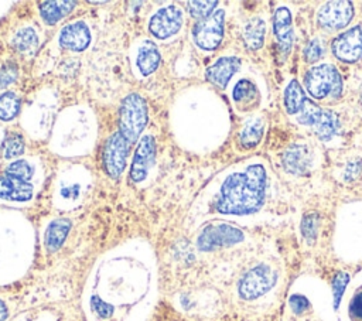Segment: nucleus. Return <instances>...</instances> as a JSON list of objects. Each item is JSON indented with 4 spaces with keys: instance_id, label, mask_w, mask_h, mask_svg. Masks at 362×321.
<instances>
[{
    "instance_id": "f257e3e1",
    "label": "nucleus",
    "mask_w": 362,
    "mask_h": 321,
    "mask_svg": "<svg viewBox=\"0 0 362 321\" xmlns=\"http://www.w3.org/2000/svg\"><path fill=\"white\" fill-rule=\"evenodd\" d=\"M147 122L148 109L144 98L137 92L126 95L119 105L117 129L102 148V165L110 178L117 180L123 174L130 148L141 137Z\"/></svg>"
},
{
    "instance_id": "f03ea898",
    "label": "nucleus",
    "mask_w": 362,
    "mask_h": 321,
    "mask_svg": "<svg viewBox=\"0 0 362 321\" xmlns=\"http://www.w3.org/2000/svg\"><path fill=\"white\" fill-rule=\"evenodd\" d=\"M266 171L262 164H250L229 174L216 192L212 208L223 215H249L259 211L266 195Z\"/></svg>"
},
{
    "instance_id": "7ed1b4c3",
    "label": "nucleus",
    "mask_w": 362,
    "mask_h": 321,
    "mask_svg": "<svg viewBox=\"0 0 362 321\" xmlns=\"http://www.w3.org/2000/svg\"><path fill=\"white\" fill-rule=\"evenodd\" d=\"M308 93L315 99L327 96L338 98L342 91V79L338 69L331 64H320L311 66L304 76Z\"/></svg>"
},
{
    "instance_id": "20e7f679",
    "label": "nucleus",
    "mask_w": 362,
    "mask_h": 321,
    "mask_svg": "<svg viewBox=\"0 0 362 321\" xmlns=\"http://www.w3.org/2000/svg\"><path fill=\"white\" fill-rule=\"evenodd\" d=\"M296 116L298 123L311 126L321 140H329L339 129V116L335 112L324 110L308 99Z\"/></svg>"
},
{
    "instance_id": "39448f33",
    "label": "nucleus",
    "mask_w": 362,
    "mask_h": 321,
    "mask_svg": "<svg viewBox=\"0 0 362 321\" xmlns=\"http://www.w3.org/2000/svg\"><path fill=\"white\" fill-rule=\"evenodd\" d=\"M245 239V235L236 226L215 222L204 226L197 236V247L202 252H212L219 247L232 246Z\"/></svg>"
},
{
    "instance_id": "423d86ee",
    "label": "nucleus",
    "mask_w": 362,
    "mask_h": 321,
    "mask_svg": "<svg viewBox=\"0 0 362 321\" xmlns=\"http://www.w3.org/2000/svg\"><path fill=\"white\" fill-rule=\"evenodd\" d=\"M277 280L276 272L267 264H257L247 270L238 283V293L243 300H256L266 294Z\"/></svg>"
},
{
    "instance_id": "0eeeda50",
    "label": "nucleus",
    "mask_w": 362,
    "mask_h": 321,
    "mask_svg": "<svg viewBox=\"0 0 362 321\" xmlns=\"http://www.w3.org/2000/svg\"><path fill=\"white\" fill-rule=\"evenodd\" d=\"M184 13L178 4L170 3L158 7L148 20V31L157 40L174 37L182 27Z\"/></svg>"
},
{
    "instance_id": "6e6552de",
    "label": "nucleus",
    "mask_w": 362,
    "mask_h": 321,
    "mask_svg": "<svg viewBox=\"0 0 362 321\" xmlns=\"http://www.w3.org/2000/svg\"><path fill=\"white\" fill-rule=\"evenodd\" d=\"M225 11L215 10L208 18L198 21L192 27V40L202 51H214L219 47L223 38Z\"/></svg>"
},
{
    "instance_id": "1a4fd4ad",
    "label": "nucleus",
    "mask_w": 362,
    "mask_h": 321,
    "mask_svg": "<svg viewBox=\"0 0 362 321\" xmlns=\"http://www.w3.org/2000/svg\"><path fill=\"white\" fill-rule=\"evenodd\" d=\"M156 157V141L154 136L150 133H146L139 140V144L134 150V154L132 157L130 170H129V178L139 184L146 180V177L150 173V168L153 167Z\"/></svg>"
},
{
    "instance_id": "9d476101",
    "label": "nucleus",
    "mask_w": 362,
    "mask_h": 321,
    "mask_svg": "<svg viewBox=\"0 0 362 321\" xmlns=\"http://www.w3.org/2000/svg\"><path fill=\"white\" fill-rule=\"evenodd\" d=\"M354 17V4L346 0L325 3L317 13L318 24L329 31L341 30L349 24Z\"/></svg>"
},
{
    "instance_id": "9b49d317",
    "label": "nucleus",
    "mask_w": 362,
    "mask_h": 321,
    "mask_svg": "<svg viewBox=\"0 0 362 321\" xmlns=\"http://www.w3.org/2000/svg\"><path fill=\"white\" fill-rule=\"evenodd\" d=\"M57 41L62 49L82 52L90 45L92 34L88 24L83 20H76L64 25L59 30Z\"/></svg>"
},
{
    "instance_id": "f8f14e48",
    "label": "nucleus",
    "mask_w": 362,
    "mask_h": 321,
    "mask_svg": "<svg viewBox=\"0 0 362 321\" xmlns=\"http://www.w3.org/2000/svg\"><path fill=\"white\" fill-rule=\"evenodd\" d=\"M133 69L140 76H148L157 71L161 62V54L154 41L144 38L140 40L132 52Z\"/></svg>"
},
{
    "instance_id": "ddd939ff",
    "label": "nucleus",
    "mask_w": 362,
    "mask_h": 321,
    "mask_svg": "<svg viewBox=\"0 0 362 321\" xmlns=\"http://www.w3.org/2000/svg\"><path fill=\"white\" fill-rule=\"evenodd\" d=\"M334 55L344 62H355L362 58V27L356 25L341 33L331 45Z\"/></svg>"
},
{
    "instance_id": "4468645a",
    "label": "nucleus",
    "mask_w": 362,
    "mask_h": 321,
    "mask_svg": "<svg viewBox=\"0 0 362 321\" xmlns=\"http://www.w3.org/2000/svg\"><path fill=\"white\" fill-rule=\"evenodd\" d=\"M34 184L14 174H0V199L7 202H28L34 198Z\"/></svg>"
},
{
    "instance_id": "2eb2a0df",
    "label": "nucleus",
    "mask_w": 362,
    "mask_h": 321,
    "mask_svg": "<svg viewBox=\"0 0 362 321\" xmlns=\"http://www.w3.org/2000/svg\"><path fill=\"white\" fill-rule=\"evenodd\" d=\"M273 31L277 38L279 52L286 58L293 47V23H291V13L287 7H279L273 16Z\"/></svg>"
},
{
    "instance_id": "dca6fc26",
    "label": "nucleus",
    "mask_w": 362,
    "mask_h": 321,
    "mask_svg": "<svg viewBox=\"0 0 362 321\" xmlns=\"http://www.w3.org/2000/svg\"><path fill=\"white\" fill-rule=\"evenodd\" d=\"M240 61L238 57L226 55L218 58L212 65H209L205 71V78L218 88H225L235 72L239 69Z\"/></svg>"
},
{
    "instance_id": "f3484780",
    "label": "nucleus",
    "mask_w": 362,
    "mask_h": 321,
    "mask_svg": "<svg viewBox=\"0 0 362 321\" xmlns=\"http://www.w3.org/2000/svg\"><path fill=\"white\" fill-rule=\"evenodd\" d=\"M71 221L65 218H58L51 221L45 230H44V246L47 252L54 253L57 252L65 242L69 230H71Z\"/></svg>"
},
{
    "instance_id": "a211bd4d",
    "label": "nucleus",
    "mask_w": 362,
    "mask_h": 321,
    "mask_svg": "<svg viewBox=\"0 0 362 321\" xmlns=\"http://www.w3.org/2000/svg\"><path fill=\"white\" fill-rule=\"evenodd\" d=\"M75 6V1H41L38 3V13L45 24L54 25L69 16Z\"/></svg>"
},
{
    "instance_id": "6ab92c4d",
    "label": "nucleus",
    "mask_w": 362,
    "mask_h": 321,
    "mask_svg": "<svg viewBox=\"0 0 362 321\" xmlns=\"http://www.w3.org/2000/svg\"><path fill=\"white\" fill-rule=\"evenodd\" d=\"M283 165L291 174H304L310 165V154L305 146L293 144L283 154Z\"/></svg>"
},
{
    "instance_id": "aec40b11",
    "label": "nucleus",
    "mask_w": 362,
    "mask_h": 321,
    "mask_svg": "<svg viewBox=\"0 0 362 321\" xmlns=\"http://www.w3.org/2000/svg\"><path fill=\"white\" fill-rule=\"evenodd\" d=\"M10 42L17 52L28 57L35 54L40 44V38L33 27H21L13 34Z\"/></svg>"
},
{
    "instance_id": "412c9836",
    "label": "nucleus",
    "mask_w": 362,
    "mask_h": 321,
    "mask_svg": "<svg viewBox=\"0 0 362 321\" xmlns=\"http://www.w3.org/2000/svg\"><path fill=\"white\" fill-rule=\"evenodd\" d=\"M266 25L260 17H252L243 27V41L247 49L256 51L263 45Z\"/></svg>"
},
{
    "instance_id": "4be33fe9",
    "label": "nucleus",
    "mask_w": 362,
    "mask_h": 321,
    "mask_svg": "<svg viewBox=\"0 0 362 321\" xmlns=\"http://www.w3.org/2000/svg\"><path fill=\"white\" fill-rule=\"evenodd\" d=\"M305 100H307V98H305V93H304L303 88L300 86V83L296 79L290 81V83L284 89V107H286L287 113L297 115L301 110V107L304 106Z\"/></svg>"
},
{
    "instance_id": "5701e85b",
    "label": "nucleus",
    "mask_w": 362,
    "mask_h": 321,
    "mask_svg": "<svg viewBox=\"0 0 362 321\" xmlns=\"http://www.w3.org/2000/svg\"><path fill=\"white\" fill-rule=\"evenodd\" d=\"M263 134V120L260 117L250 119L249 122L245 123L239 133V141L245 148H252L255 147Z\"/></svg>"
},
{
    "instance_id": "b1692460",
    "label": "nucleus",
    "mask_w": 362,
    "mask_h": 321,
    "mask_svg": "<svg viewBox=\"0 0 362 321\" xmlns=\"http://www.w3.org/2000/svg\"><path fill=\"white\" fill-rule=\"evenodd\" d=\"M232 98L236 105L247 107L257 100V89L249 79H240L232 91Z\"/></svg>"
},
{
    "instance_id": "393cba45",
    "label": "nucleus",
    "mask_w": 362,
    "mask_h": 321,
    "mask_svg": "<svg viewBox=\"0 0 362 321\" xmlns=\"http://www.w3.org/2000/svg\"><path fill=\"white\" fill-rule=\"evenodd\" d=\"M21 107L20 96L13 91H6L0 95V120L10 122L13 120Z\"/></svg>"
},
{
    "instance_id": "a878e982",
    "label": "nucleus",
    "mask_w": 362,
    "mask_h": 321,
    "mask_svg": "<svg viewBox=\"0 0 362 321\" xmlns=\"http://www.w3.org/2000/svg\"><path fill=\"white\" fill-rule=\"evenodd\" d=\"M82 195V182L78 180L64 178L57 188V198L64 204H74Z\"/></svg>"
},
{
    "instance_id": "bb28decb",
    "label": "nucleus",
    "mask_w": 362,
    "mask_h": 321,
    "mask_svg": "<svg viewBox=\"0 0 362 321\" xmlns=\"http://www.w3.org/2000/svg\"><path fill=\"white\" fill-rule=\"evenodd\" d=\"M25 150V143L21 134L8 133L1 143V154L6 160H17V157L23 156Z\"/></svg>"
},
{
    "instance_id": "cd10ccee",
    "label": "nucleus",
    "mask_w": 362,
    "mask_h": 321,
    "mask_svg": "<svg viewBox=\"0 0 362 321\" xmlns=\"http://www.w3.org/2000/svg\"><path fill=\"white\" fill-rule=\"evenodd\" d=\"M7 173L10 174H14L23 180H27L30 182H33V178H34V174H35V165L30 161V160H25V158H18V160H14L11 161L6 170Z\"/></svg>"
},
{
    "instance_id": "c85d7f7f",
    "label": "nucleus",
    "mask_w": 362,
    "mask_h": 321,
    "mask_svg": "<svg viewBox=\"0 0 362 321\" xmlns=\"http://www.w3.org/2000/svg\"><path fill=\"white\" fill-rule=\"evenodd\" d=\"M187 6L191 17L201 21L215 13V7L218 6V1H188Z\"/></svg>"
},
{
    "instance_id": "c756f323",
    "label": "nucleus",
    "mask_w": 362,
    "mask_h": 321,
    "mask_svg": "<svg viewBox=\"0 0 362 321\" xmlns=\"http://www.w3.org/2000/svg\"><path fill=\"white\" fill-rule=\"evenodd\" d=\"M317 232H318V215L314 212L304 215L301 221V233L304 239L308 243H313L317 238Z\"/></svg>"
},
{
    "instance_id": "7c9ffc66",
    "label": "nucleus",
    "mask_w": 362,
    "mask_h": 321,
    "mask_svg": "<svg viewBox=\"0 0 362 321\" xmlns=\"http://www.w3.org/2000/svg\"><path fill=\"white\" fill-rule=\"evenodd\" d=\"M324 55V44L320 38H313L303 49V57L305 62L314 64Z\"/></svg>"
},
{
    "instance_id": "2f4dec72",
    "label": "nucleus",
    "mask_w": 362,
    "mask_h": 321,
    "mask_svg": "<svg viewBox=\"0 0 362 321\" xmlns=\"http://www.w3.org/2000/svg\"><path fill=\"white\" fill-rule=\"evenodd\" d=\"M349 281V274L345 272H338L332 279V298H334V308H338V304L341 303L342 294L345 291V287Z\"/></svg>"
},
{
    "instance_id": "473e14b6",
    "label": "nucleus",
    "mask_w": 362,
    "mask_h": 321,
    "mask_svg": "<svg viewBox=\"0 0 362 321\" xmlns=\"http://www.w3.org/2000/svg\"><path fill=\"white\" fill-rule=\"evenodd\" d=\"M18 76V68L16 64L8 62L4 64L0 69V88H6L8 85H11Z\"/></svg>"
},
{
    "instance_id": "72a5a7b5",
    "label": "nucleus",
    "mask_w": 362,
    "mask_h": 321,
    "mask_svg": "<svg viewBox=\"0 0 362 321\" xmlns=\"http://www.w3.org/2000/svg\"><path fill=\"white\" fill-rule=\"evenodd\" d=\"M288 304H290V308L293 310V313H296V314H301L308 308V300L300 294L291 296Z\"/></svg>"
},
{
    "instance_id": "f704fd0d",
    "label": "nucleus",
    "mask_w": 362,
    "mask_h": 321,
    "mask_svg": "<svg viewBox=\"0 0 362 321\" xmlns=\"http://www.w3.org/2000/svg\"><path fill=\"white\" fill-rule=\"evenodd\" d=\"M349 313L354 318L362 321V291L354 296L352 301L349 303Z\"/></svg>"
},
{
    "instance_id": "c9c22d12",
    "label": "nucleus",
    "mask_w": 362,
    "mask_h": 321,
    "mask_svg": "<svg viewBox=\"0 0 362 321\" xmlns=\"http://www.w3.org/2000/svg\"><path fill=\"white\" fill-rule=\"evenodd\" d=\"M8 317V307L4 300H0V321H6Z\"/></svg>"
}]
</instances>
